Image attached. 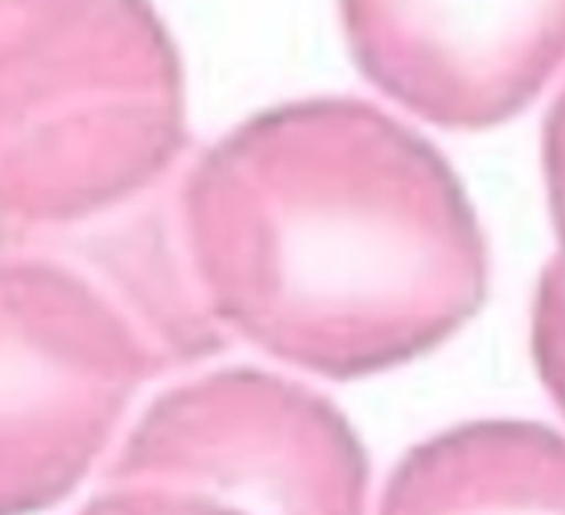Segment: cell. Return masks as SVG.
<instances>
[{
    "label": "cell",
    "mask_w": 565,
    "mask_h": 515,
    "mask_svg": "<svg viewBox=\"0 0 565 515\" xmlns=\"http://www.w3.org/2000/svg\"><path fill=\"white\" fill-rule=\"evenodd\" d=\"M175 230L227 339L335 383L447 344L491 278L447 155L358 97L264 108L200 150L178 178Z\"/></svg>",
    "instance_id": "1"
},
{
    "label": "cell",
    "mask_w": 565,
    "mask_h": 515,
    "mask_svg": "<svg viewBox=\"0 0 565 515\" xmlns=\"http://www.w3.org/2000/svg\"><path fill=\"white\" fill-rule=\"evenodd\" d=\"M186 153V73L150 0H0V255L164 203Z\"/></svg>",
    "instance_id": "2"
},
{
    "label": "cell",
    "mask_w": 565,
    "mask_h": 515,
    "mask_svg": "<svg viewBox=\"0 0 565 515\" xmlns=\"http://www.w3.org/2000/svg\"><path fill=\"white\" fill-rule=\"evenodd\" d=\"M178 363L117 278L56 253L0 255V515L56 507Z\"/></svg>",
    "instance_id": "3"
},
{
    "label": "cell",
    "mask_w": 565,
    "mask_h": 515,
    "mask_svg": "<svg viewBox=\"0 0 565 515\" xmlns=\"http://www.w3.org/2000/svg\"><path fill=\"white\" fill-rule=\"evenodd\" d=\"M103 482L192 487L255 515H366L369 458L317 388L233 366L159 394Z\"/></svg>",
    "instance_id": "4"
},
{
    "label": "cell",
    "mask_w": 565,
    "mask_h": 515,
    "mask_svg": "<svg viewBox=\"0 0 565 515\" xmlns=\"http://www.w3.org/2000/svg\"><path fill=\"white\" fill-rule=\"evenodd\" d=\"M352 62L444 131L510 122L565 67V0H339Z\"/></svg>",
    "instance_id": "5"
},
{
    "label": "cell",
    "mask_w": 565,
    "mask_h": 515,
    "mask_svg": "<svg viewBox=\"0 0 565 515\" xmlns=\"http://www.w3.org/2000/svg\"><path fill=\"white\" fill-rule=\"evenodd\" d=\"M377 515H565V436L521 419L449 427L396 463Z\"/></svg>",
    "instance_id": "6"
},
{
    "label": "cell",
    "mask_w": 565,
    "mask_h": 515,
    "mask_svg": "<svg viewBox=\"0 0 565 515\" xmlns=\"http://www.w3.org/2000/svg\"><path fill=\"white\" fill-rule=\"evenodd\" d=\"M530 352L543 388L565 416V267L557 258L543 267L532 294Z\"/></svg>",
    "instance_id": "7"
},
{
    "label": "cell",
    "mask_w": 565,
    "mask_h": 515,
    "mask_svg": "<svg viewBox=\"0 0 565 515\" xmlns=\"http://www.w3.org/2000/svg\"><path fill=\"white\" fill-rule=\"evenodd\" d=\"M78 515H255L231 502L159 482H103Z\"/></svg>",
    "instance_id": "8"
},
{
    "label": "cell",
    "mask_w": 565,
    "mask_h": 515,
    "mask_svg": "<svg viewBox=\"0 0 565 515\" xmlns=\"http://www.w3.org/2000/svg\"><path fill=\"white\" fill-rule=\"evenodd\" d=\"M543 178H546L548 211H552L554 236H557V258L565 267V86L554 97L543 122L541 139Z\"/></svg>",
    "instance_id": "9"
}]
</instances>
